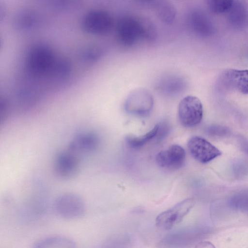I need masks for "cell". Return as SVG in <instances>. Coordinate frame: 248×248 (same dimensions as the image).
<instances>
[{
	"instance_id": "cell-5",
	"label": "cell",
	"mask_w": 248,
	"mask_h": 248,
	"mask_svg": "<svg viewBox=\"0 0 248 248\" xmlns=\"http://www.w3.org/2000/svg\"><path fill=\"white\" fill-rule=\"evenodd\" d=\"M203 115L202 105L196 96L187 95L180 102L178 108V119L184 127H191L198 124Z\"/></svg>"
},
{
	"instance_id": "cell-14",
	"label": "cell",
	"mask_w": 248,
	"mask_h": 248,
	"mask_svg": "<svg viewBox=\"0 0 248 248\" xmlns=\"http://www.w3.org/2000/svg\"><path fill=\"white\" fill-rule=\"evenodd\" d=\"M158 17L164 23L170 24L175 19L176 10L174 5L167 1H155L154 4Z\"/></svg>"
},
{
	"instance_id": "cell-2",
	"label": "cell",
	"mask_w": 248,
	"mask_h": 248,
	"mask_svg": "<svg viewBox=\"0 0 248 248\" xmlns=\"http://www.w3.org/2000/svg\"><path fill=\"white\" fill-rule=\"evenodd\" d=\"M57 61L53 50L45 44H38L28 51L25 59L28 72L36 77L51 74Z\"/></svg>"
},
{
	"instance_id": "cell-17",
	"label": "cell",
	"mask_w": 248,
	"mask_h": 248,
	"mask_svg": "<svg viewBox=\"0 0 248 248\" xmlns=\"http://www.w3.org/2000/svg\"><path fill=\"white\" fill-rule=\"evenodd\" d=\"M234 0H210L207 5L210 10L215 14H222L228 12L232 7Z\"/></svg>"
},
{
	"instance_id": "cell-1",
	"label": "cell",
	"mask_w": 248,
	"mask_h": 248,
	"mask_svg": "<svg viewBox=\"0 0 248 248\" xmlns=\"http://www.w3.org/2000/svg\"><path fill=\"white\" fill-rule=\"evenodd\" d=\"M116 31L118 41L127 46L134 45L141 39L152 41L156 34L155 27L150 20L129 16L119 20Z\"/></svg>"
},
{
	"instance_id": "cell-7",
	"label": "cell",
	"mask_w": 248,
	"mask_h": 248,
	"mask_svg": "<svg viewBox=\"0 0 248 248\" xmlns=\"http://www.w3.org/2000/svg\"><path fill=\"white\" fill-rule=\"evenodd\" d=\"M187 147L191 155L202 163H208L221 154L217 147L200 137L191 138L188 141Z\"/></svg>"
},
{
	"instance_id": "cell-18",
	"label": "cell",
	"mask_w": 248,
	"mask_h": 248,
	"mask_svg": "<svg viewBox=\"0 0 248 248\" xmlns=\"http://www.w3.org/2000/svg\"><path fill=\"white\" fill-rule=\"evenodd\" d=\"M101 55V50L98 48H93L84 51L82 54L84 60L90 61H94L97 60Z\"/></svg>"
},
{
	"instance_id": "cell-6",
	"label": "cell",
	"mask_w": 248,
	"mask_h": 248,
	"mask_svg": "<svg viewBox=\"0 0 248 248\" xmlns=\"http://www.w3.org/2000/svg\"><path fill=\"white\" fill-rule=\"evenodd\" d=\"M54 209L58 216L69 219L82 217L85 211L83 200L73 194H66L59 197L55 202Z\"/></svg>"
},
{
	"instance_id": "cell-3",
	"label": "cell",
	"mask_w": 248,
	"mask_h": 248,
	"mask_svg": "<svg viewBox=\"0 0 248 248\" xmlns=\"http://www.w3.org/2000/svg\"><path fill=\"white\" fill-rule=\"evenodd\" d=\"M113 20L109 13L102 9H93L83 16L81 21L82 29L86 32L103 35L112 28Z\"/></svg>"
},
{
	"instance_id": "cell-4",
	"label": "cell",
	"mask_w": 248,
	"mask_h": 248,
	"mask_svg": "<svg viewBox=\"0 0 248 248\" xmlns=\"http://www.w3.org/2000/svg\"><path fill=\"white\" fill-rule=\"evenodd\" d=\"M193 198H187L159 214L155 218L156 226L161 229L170 230L181 222L195 204Z\"/></svg>"
},
{
	"instance_id": "cell-15",
	"label": "cell",
	"mask_w": 248,
	"mask_h": 248,
	"mask_svg": "<svg viewBox=\"0 0 248 248\" xmlns=\"http://www.w3.org/2000/svg\"><path fill=\"white\" fill-rule=\"evenodd\" d=\"M159 125H155L150 131L140 137L129 136L126 138L128 145L135 149L140 148L154 138L159 131Z\"/></svg>"
},
{
	"instance_id": "cell-12",
	"label": "cell",
	"mask_w": 248,
	"mask_h": 248,
	"mask_svg": "<svg viewBox=\"0 0 248 248\" xmlns=\"http://www.w3.org/2000/svg\"><path fill=\"white\" fill-rule=\"evenodd\" d=\"M227 13L229 22L232 27L240 28L247 23L248 10L243 1H233L232 7Z\"/></svg>"
},
{
	"instance_id": "cell-10",
	"label": "cell",
	"mask_w": 248,
	"mask_h": 248,
	"mask_svg": "<svg viewBox=\"0 0 248 248\" xmlns=\"http://www.w3.org/2000/svg\"><path fill=\"white\" fill-rule=\"evenodd\" d=\"M185 158L184 148L179 145L173 144L159 152L156 156V161L161 168L177 170L183 166Z\"/></svg>"
},
{
	"instance_id": "cell-11",
	"label": "cell",
	"mask_w": 248,
	"mask_h": 248,
	"mask_svg": "<svg viewBox=\"0 0 248 248\" xmlns=\"http://www.w3.org/2000/svg\"><path fill=\"white\" fill-rule=\"evenodd\" d=\"M188 19L190 27L197 35L207 37L212 34L214 31L213 24L207 15L202 11H192Z\"/></svg>"
},
{
	"instance_id": "cell-19",
	"label": "cell",
	"mask_w": 248,
	"mask_h": 248,
	"mask_svg": "<svg viewBox=\"0 0 248 248\" xmlns=\"http://www.w3.org/2000/svg\"><path fill=\"white\" fill-rule=\"evenodd\" d=\"M195 248H216L214 245L209 241H202L195 246Z\"/></svg>"
},
{
	"instance_id": "cell-9",
	"label": "cell",
	"mask_w": 248,
	"mask_h": 248,
	"mask_svg": "<svg viewBox=\"0 0 248 248\" xmlns=\"http://www.w3.org/2000/svg\"><path fill=\"white\" fill-rule=\"evenodd\" d=\"M125 109L129 112L140 116L150 113L153 106V99L146 90L140 89L133 91L125 102Z\"/></svg>"
},
{
	"instance_id": "cell-16",
	"label": "cell",
	"mask_w": 248,
	"mask_h": 248,
	"mask_svg": "<svg viewBox=\"0 0 248 248\" xmlns=\"http://www.w3.org/2000/svg\"><path fill=\"white\" fill-rule=\"evenodd\" d=\"M183 80L177 77H167L160 85V90L169 93H176L181 92L185 88Z\"/></svg>"
},
{
	"instance_id": "cell-13",
	"label": "cell",
	"mask_w": 248,
	"mask_h": 248,
	"mask_svg": "<svg viewBox=\"0 0 248 248\" xmlns=\"http://www.w3.org/2000/svg\"><path fill=\"white\" fill-rule=\"evenodd\" d=\"M32 248H77L70 238L62 236H51L36 242Z\"/></svg>"
},
{
	"instance_id": "cell-8",
	"label": "cell",
	"mask_w": 248,
	"mask_h": 248,
	"mask_svg": "<svg viewBox=\"0 0 248 248\" xmlns=\"http://www.w3.org/2000/svg\"><path fill=\"white\" fill-rule=\"evenodd\" d=\"M218 82L227 89L248 94V70H226L220 75Z\"/></svg>"
}]
</instances>
